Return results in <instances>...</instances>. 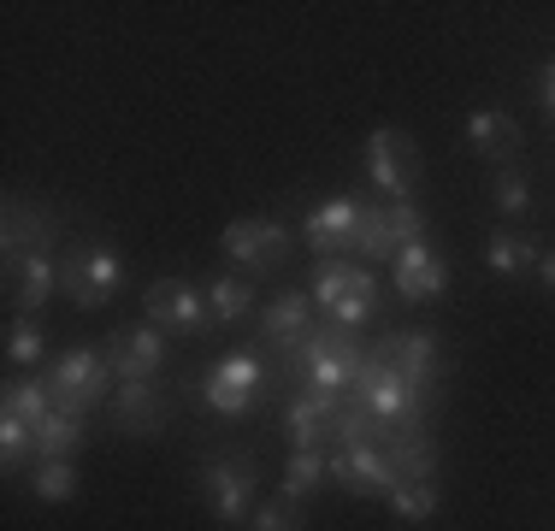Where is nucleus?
<instances>
[{"instance_id": "13", "label": "nucleus", "mask_w": 555, "mask_h": 531, "mask_svg": "<svg viewBox=\"0 0 555 531\" xmlns=\"http://www.w3.org/2000/svg\"><path fill=\"white\" fill-rule=\"evenodd\" d=\"M332 478H343L354 496H378V502H390V490H396V467H390V455L378 443L337 449V455H332Z\"/></svg>"}, {"instance_id": "22", "label": "nucleus", "mask_w": 555, "mask_h": 531, "mask_svg": "<svg viewBox=\"0 0 555 531\" xmlns=\"http://www.w3.org/2000/svg\"><path fill=\"white\" fill-rule=\"evenodd\" d=\"M467 142H473V154H485V159H508L520 148V125H514L502 106H479V113L467 118Z\"/></svg>"}, {"instance_id": "11", "label": "nucleus", "mask_w": 555, "mask_h": 531, "mask_svg": "<svg viewBox=\"0 0 555 531\" xmlns=\"http://www.w3.org/2000/svg\"><path fill=\"white\" fill-rule=\"evenodd\" d=\"M142 308H149L154 331H207V296L183 277H154Z\"/></svg>"}, {"instance_id": "29", "label": "nucleus", "mask_w": 555, "mask_h": 531, "mask_svg": "<svg viewBox=\"0 0 555 531\" xmlns=\"http://www.w3.org/2000/svg\"><path fill=\"white\" fill-rule=\"evenodd\" d=\"M42 349H48V342H42V319L18 313L7 325V361L12 366H36V361H42Z\"/></svg>"}, {"instance_id": "23", "label": "nucleus", "mask_w": 555, "mask_h": 531, "mask_svg": "<svg viewBox=\"0 0 555 531\" xmlns=\"http://www.w3.org/2000/svg\"><path fill=\"white\" fill-rule=\"evenodd\" d=\"M83 443H89V425L72 407H54V414L36 425V461H72Z\"/></svg>"}, {"instance_id": "36", "label": "nucleus", "mask_w": 555, "mask_h": 531, "mask_svg": "<svg viewBox=\"0 0 555 531\" xmlns=\"http://www.w3.org/2000/svg\"><path fill=\"white\" fill-rule=\"evenodd\" d=\"M538 272H544V284L555 289V255H544V260H538Z\"/></svg>"}, {"instance_id": "18", "label": "nucleus", "mask_w": 555, "mask_h": 531, "mask_svg": "<svg viewBox=\"0 0 555 531\" xmlns=\"http://www.w3.org/2000/svg\"><path fill=\"white\" fill-rule=\"evenodd\" d=\"M260 337L272 342V354H284V349H296L301 337H313V296L308 289H284L267 308V319H260Z\"/></svg>"}, {"instance_id": "4", "label": "nucleus", "mask_w": 555, "mask_h": 531, "mask_svg": "<svg viewBox=\"0 0 555 531\" xmlns=\"http://www.w3.org/2000/svg\"><path fill=\"white\" fill-rule=\"evenodd\" d=\"M118 284H125V260H118L107 243L72 248V255L60 260V289L77 301V308H107V301L118 296Z\"/></svg>"}, {"instance_id": "5", "label": "nucleus", "mask_w": 555, "mask_h": 531, "mask_svg": "<svg viewBox=\"0 0 555 531\" xmlns=\"http://www.w3.org/2000/svg\"><path fill=\"white\" fill-rule=\"evenodd\" d=\"M48 390H54V402H60V407H72V414H89V407L107 402L118 384H113L107 354L72 349V354H60V361H54V372H48Z\"/></svg>"}, {"instance_id": "9", "label": "nucleus", "mask_w": 555, "mask_h": 531, "mask_svg": "<svg viewBox=\"0 0 555 531\" xmlns=\"http://www.w3.org/2000/svg\"><path fill=\"white\" fill-rule=\"evenodd\" d=\"M202 484H207V508H214L224 526L248 520V508H255V461L248 455H207Z\"/></svg>"}, {"instance_id": "8", "label": "nucleus", "mask_w": 555, "mask_h": 531, "mask_svg": "<svg viewBox=\"0 0 555 531\" xmlns=\"http://www.w3.org/2000/svg\"><path fill=\"white\" fill-rule=\"evenodd\" d=\"M366 178L390 195V202H408L420 190V142L408 130H373L366 137Z\"/></svg>"}, {"instance_id": "33", "label": "nucleus", "mask_w": 555, "mask_h": 531, "mask_svg": "<svg viewBox=\"0 0 555 531\" xmlns=\"http://www.w3.org/2000/svg\"><path fill=\"white\" fill-rule=\"evenodd\" d=\"M496 207H502V212H526V207H532L520 171H496Z\"/></svg>"}, {"instance_id": "19", "label": "nucleus", "mask_w": 555, "mask_h": 531, "mask_svg": "<svg viewBox=\"0 0 555 531\" xmlns=\"http://www.w3.org/2000/svg\"><path fill=\"white\" fill-rule=\"evenodd\" d=\"M107 414H113L118 431H130V437H154V431L166 425V396L154 390V384H118Z\"/></svg>"}, {"instance_id": "16", "label": "nucleus", "mask_w": 555, "mask_h": 531, "mask_svg": "<svg viewBox=\"0 0 555 531\" xmlns=\"http://www.w3.org/2000/svg\"><path fill=\"white\" fill-rule=\"evenodd\" d=\"M373 354H385L396 372H408L420 390H438V337L431 331H390Z\"/></svg>"}, {"instance_id": "17", "label": "nucleus", "mask_w": 555, "mask_h": 531, "mask_svg": "<svg viewBox=\"0 0 555 531\" xmlns=\"http://www.w3.org/2000/svg\"><path fill=\"white\" fill-rule=\"evenodd\" d=\"M390 266H396V289H402L408 301H438V296H443V284H449V266L431 255L426 236H420V243H408Z\"/></svg>"}, {"instance_id": "21", "label": "nucleus", "mask_w": 555, "mask_h": 531, "mask_svg": "<svg viewBox=\"0 0 555 531\" xmlns=\"http://www.w3.org/2000/svg\"><path fill=\"white\" fill-rule=\"evenodd\" d=\"M390 467H396V484H431L438 478V443L431 431H396L385 443Z\"/></svg>"}, {"instance_id": "15", "label": "nucleus", "mask_w": 555, "mask_h": 531, "mask_svg": "<svg viewBox=\"0 0 555 531\" xmlns=\"http://www.w3.org/2000/svg\"><path fill=\"white\" fill-rule=\"evenodd\" d=\"M301 236H308V248H320V255H349L354 236H361V202H354V195H332L325 207L308 212Z\"/></svg>"}, {"instance_id": "25", "label": "nucleus", "mask_w": 555, "mask_h": 531, "mask_svg": "<svg viewBox=\"0 0 555 531\" xmlns=\"http://www.w3.org/2000/svg\"><path fill=\"white\" fill-rule=\"evenodd\" d=\"M207 313H214L219 325L248 319L255 313V284H248V277H214V284H207Z\"/></svg>"}, {"instance_id": "1", "label": "nucleus", "mask_w": 555, "mask_h": 531, "mask_svg": "<svg viewBox=\"0 0 555 531\" xmlns=\"http://www.w3.org/2000/svg\"><path fill=\"white\" fill-rule=\"evenodd\" d=\"M278 361H284V378L296 384L301 396H320L325 407H343L349 390L361 384L366 349L354 342V331H343V325H313V337H301L296 349H284Z\"/></svg>"}, {"instance_id": "26", "label": "nucleus", "mask_w": 555, "mask_h": 531, "mask_svg": "<svg viewBox=\"0 0 555 531\" xmlns=\"http://www.w3.org/2000/svg\"><path fill=\"white\" fill-rule=\"evenodd\" d=\"M538 260H544V248L520 231H496L491 243H485V266H491V272H526V266H538Z\"/></svg>"}, {"instance_id": "14", "label": "nucleus", "mask_w": 555, "mask_h": 531, "mask_svg": "<svg viewBox=\"0 0 555 531\" xmlns=\"http://www.w3.org/2000/svg\"><path fill=\"white\" fill-rule=\"evenodd\" d=\"M0 243H7V266L24 260V255H48V248L60 243V219H54L48 207H30V202H18V195H12Z\"/></svg>"}, {"instance_id": "3", "label": "nucleus", "mask_w": 555, "mask_h": 531, "mask_svg": "<svg viewBox=\"0 0 555 531\" xmlns=\"http://www.w3.org/2000/svg\"><path fill=\"white\" fill-rule=\"evenodd\" d=\"M313 301H320V313H332V325L354 331L366 325V319L378 313V284L366 266H349V260H320V272H313Z\"/></svg>"}, {"instance_id": "31", "label": "nucleus", "mask_w": 555, "mask_h": 531, "mask_svg": "<svg viewBox=\"0 0 555 531\" xmlns=\"http://www.w3.org/2000/svg\"><path fill=\"white\" fill-rule=\"evenodd\" d=\"M30 490L42 502H72L77 496V472H72V461H42V467L30 472Z\"/></svg>"}, {"instance_id": "12", "label": "nucleus", "mask_w": 555, "mask_h": 531, "mask_svg": "<svg viewBox=\"0 0 555 531\" xmlns=\"http://www.w3.org/2000/svg\"><path fill=\"white\" fill-rule=\"evenodd\" d=\"M219 243H224V255L243 260L248 272H272V266H284V255H289V231L272 219H231Z\"/></svg>"}, {"instance_id": "20", "label": "nucleus", "mask_w": 555, "mask_h": 531, "mask_svg": "<svg viewBox=\"0 0 555 531\" xmlns=\"http://www.w3.org/2000/svg\"><path fill=\"white\" fill-rule=\"evenodd\" d=\"M7 277H12V308L36 319V313H42V301L54 296V284H60V266L48 255H24V260L7 266Z\"/></svg>"}, {"instance_id": "2", "label": "nucleus", "mask_w": 555, "mask_h": 531, "mask_svg": "<svg viewBox=\"0 0 555 531\" xmlns=\"http://www.w3.org/2000/svg\"><path fill=\"white\" fill-rule=\"evenodd\" d=\"M354 396H361L390 431H426V414H431V402H438V390H420V384L408 378V372H396L385 354H366Z\"/></svg>"}, {"instance_id": "35", "label": "nucleus", "mask_w": 555, "mask_h": 531, "mask_svg": "<svg viewBox=\"0 0 555 531\" xmlns=\"http://www.w3.org/2000/svg\"><path fill=\"white\" fill-rule=\"evenodd\" d=\"M544 106L555 113V60H550V72H544Z\"/></svg>"}, {"instance_id": "24", "label": "nucleus", "mask_w": 555, "mask_h": 531, "mask_svg": "<svg viewBox=\"0 0 555 531\" xmlns=\"http://www.w3.org/2000/svg\"><path fill=\"white\" fill-rule=\"evenodd\" d=\"M332 414H337V407H325L320 402V396H289V402H284V431H289V443H296V449H320L325 443V437H332Z\"/></svg>"}, {"instance_id": "28", "label": "nucleus", "mask_w": 555, "mask_h": 531, "mask_svg": "<svg viewBox=\"0 0 555 531\" xmlns=\"http://www.w3.org/2000/svg\"><path fill=\"white\" fill-rule=\"evenodd\" d=\"M54 407H60V402H54V390H48L42 378H36V384H7V419L30 425V431H36L48 414H54Z\"/></svg>"}, {"instance_id": "6", "label": "nucleus", "mask_w": 555, "mask_h": 531, "mask_svg": "<svg viewBox=\"0 0 555 531\" xmlns=\"http://www.w3.org/2000/svg\"><path fill=\"white\" fill-rule=\"evenodd\" d=\"M260 396H267V366H260V354H224V361L207 366V378H202V402L224 419L248 414Z\"/></svg>"}, {"instance_id": "32", "label": "nucleus", "mask_w": 555, "mask_h": 531, "mask_svg": "<svg viewBox=\"0 0 555 531\" xmlns=\"http://www.w3.org/2000/svg\"><path fill=\"white\" fill-rule=\"evenodd\" d=\"M30 449H36V431H30V425H18V419L0 414V467L18 472L24 461H30Z\"/></svg>"}, {"instance_id": "30", "label": "nucleus", "mask_w": 555, "mask_h": 531, "mask_svg": "<svg viewBox=\"0 0 555 531\" xmlns=\"http://www.w3.org/2000/svg\"><path fill=\"white\" fill-rule=\"evenodd\" d=\"M390 514L408 520V526L431 520V514H438V484H396L390 490Z\"/></svg>"}, {"instance_id": "27", "label": "nucleus", "mask_w": 555, "mask_h": 531, "mask_svg": "<svg viewBox=\"0 0 555 531\" xmlns=\"http://www.w3.org/2000/svg\"><path fill=\"white\" fill-rule=\"evenodd\" d=\"M325 478H332V461H325L320 449H296V455H289V467H284V502L313 496Z\"/></svg>"}, {"instance_id": "7", "label": "nucleus", "mask_w": 555, "mask_h": 531, "mask_svg": "<svg viewBox=\"0 0 555 531\" xmlns=\"http://www.w3.org/2000/svg\"><path fill=\"white\" fill-rule=\"evenodd\" d=\"M426 236V212L414 202H385V207H361V236H354V255L366 260H396L408 243Z\"/></svg>"}, {"instance_id": "34", "label": "nucleus", "mask_w": 555, "mask_h": 531, "mask_svg": "<svg viewBox=\"0 0 555 531\" xmlns=\"http://www.w3.org/2000/svg\"><path fill=\"white\" fill-rule=\"evenodd\" d=\"M255 531H308V526L289 502H267V508H255Z\"/></svg>"}, {"instance_id": "10", "label": "nucleus", "mask_w": 555, "mask_h": 531, "mask_svg": "<svg viewBox=\"0 0 555 531\" xmlns=\"http://www.w3.org/2000/svg\"><path fill=\"white\" fill-rule=\"evenodd\" d=\"M107 366L118 384H154V372L166 366V331L137 325V331H113L107 337Z\"/></svg>"}]
</instances>
